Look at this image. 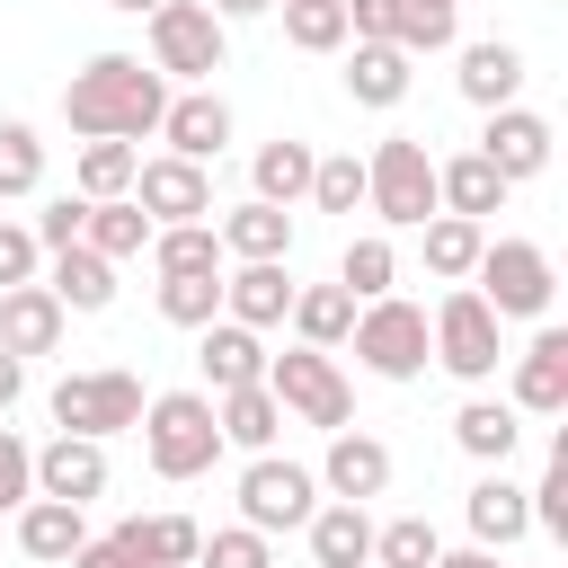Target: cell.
Segmentation results:
<instances>
[{
    "label": "cell",
    "mask_w": 568,
    "mask_h": 568,
    "mask_svg": "<svg viewBox=\"0 0 568 568\" xmlns=\"http://www.w3.org/2000/svg\"><path fill=\"white\" fill-rule=\"evenodd\" d=\"M453 444H462L479 470H506V453L524 444V417H515L506 399H462V408H453Z\"/></svg>",
    "instance_id": "cell-28"
},
{
    "label": "cell",
    "mask_w": 568,
    "mask_h": 568,
    "mask_svg": "<svg viewBox=\"0 0 568 568\" xmlns=\"http://www.w3.org/2000/svg\"><path fill=\"white\" fill-rule=\"evenodd\" d=\"M27 497H36V444L0 426V515H18Z\"/></svg>",
    "instance_id": "cell-46"
},
{
    "label": "cell",
    "mask_w": 568,
    "mask_h": 568,
    "mask_svg": "<svg viewBox=\"0 0 568 568\" xmlns=\"http://www.w3.org/2000/svg\"><path fill=\"white\" fill-rule=\"evenodd\" d=\"M151 275H222V240H213V222H169V231H151Z\"/></svg>",
    "instance_id": "cell-35"
},
{
    "label": "cell",
    "mask_w": 568,
    "mask_h": 568,
    "mask_svg": "<svg viewBox=\"0 0 568 568\" xmlns=\"http://www.w3.org/2000/svg\"><path fill=\"white\" fill-rule=\"evenodd\" d=\"M462 36V0H390V44L417 62V53H444Z\"/></svg>",
    "instance_id": "cell-36"
},
{
    "label": "cell",
    "mask_w": 568,
    "mask_h": 568,
    "mask_svg": "<svg viewBox=\"0 0 568 568\" xmlns=\"http://www.w3.org/2000/svg\"><path fill=\"white\" fill-rule=\"evenodd\" d=\"M80 222H89V204H80V195H53V204H44L27 231H36V248L53 257V248H80Z\"/></svg>",
    "instance_id": "cell-47"
},
{
    "label": "cell",
    "mask_w": 568,
    "mask_h": 568,
    "mask_svg": "<svg viewBox=\"0 0 568 568\" xmlns=\"http://www.w3.org/2000/svg\"><path fill=\"white\" fill-rule=\"evenodd\" d=\"M337 284H346L355 302H382V293L399 284V248H390L382 231H355V240H346V257H337Z\"/></svg>",
    "instance_id": "cell-38"
},
{
    "label": "cell",
    "mask_w": 568,
    "mask_h": 568,
    "mask_svg": "<svg viewBox=\"0 0 568 568\" xmlns=\"http://www.w3.org/2000/svg\"><path fill=\"white\" fill-rule=\"evenodd\" d=\"M195 541H204L195 515H124V524L106 532V550H115L124 568H195Z\"/></svg>",
    "instance_id": "cell-17"
},
{
    "label": "cell",
    "mask_w": 568,
    "mask_h": 568,
    "mask_svg": "<svg viewBox=\"0 0 568 568\" xmlns=\"http://www.w3.org/2000/svg\"><path fill=\"white\" fill-rule=\"evenodd\" d=\"M80 248H98L106 266H124V257H142V248H151V213H142L133 195H115V204H89V222H80Z\"/></svg>",
    "instance_id": "cell-32"
},
{
    "label": "cell",
    "mask_w": 568,
    "mask_h": 568,
    "mask_svg": "<svg viewBox=\"0 0 568 568\" xmlns=\"http://www.w3.org/2000/svg\"><path fill=\"white\" fill-rule=\"evenodd\" d=\"M62 568H124V559H115V550H106V541H80V550H71V559H62Z\"/></svg>",
    "instance_id": "cell-51"
},
{
    "label": "cell",
    "mask_w": 568,
    "mask_h": 568,
    "mask_svg": "<svg viewBox=\"0 0 568 568\" xmlns=\"http://www.w3.org/2000/svg\"><path fill=\"white\" fill-rule=\"evenodd\" d=\"M195 364H204V399L248 390V382H266V337L240 320H213V328H195Z\"/></svg>",
    "instance_id": "cell-18"
},
{
    "label": "cell",
    "mask_w": 568,
    "mask_h": 568,
    "mask_svg": "<svg viewBox=\"0 0 568 568\" xmlns=\"http://www.w3.org/2000/svg\"><path fill=\"white\" fill-rule=\"evenodd\" d=\"M417 240H426V275H444V284H470V266H479V248H488V222L435 213V222H417Z\"/></svg>",
    "instance_id": "cell-33"
},
{
    "label": "cell",
    "mask_w": 568,
    "mask_h": 568,
    "mask_svg": "<svg viewBox=\"0 0 568 568\" xmlns=\"http://www.w3.org/2000/svg\"><path fill=\"white\" fill-rule=\"evenodd\" d=\"M62 328H71V311H62L44 284H9V293H0V346H9L18 364H27V355H53Z\"/></svg>",
    "instance_id": "cell-22"
},
{
    "label": "cell",
    "mask_w": 568,
    "mask_h": 568,
    "mask_svg": "<svg viewBox=\"0 0 568 568\" xmlns=\"http://www.w3.org/2000/svg\"><path fill=\"white\" fill-rule=\"evenodd\" d=\"M364 204H373L390 231L435 222V160H426L417 133H382V142H373V160H364Z\"/></svg>",
    "instance_id": "cell-7"
},
{
    "label": "cell",
    "mask_w": 568,
    "mask_h": 568,
    "mask_svg": "<svg viewBox=\"0 0 568 568\" xmlns=\"http://www.w3.org/2000/svg\"><path fill=\"white\" fill-rule=\"evenodd\" d=\"M311 169H320V151H311V142H293V133L257 142V160H248V178H257V204L293 213V204L311 195Z\"/></svg>",
    "instance_id": "cell-26"
},
{
    "label": "cell",
    "mask_w": 568,
    "mask_h": 568,
    "mask_svg": "<svg viewBox=\"0 0 568 568\" xmlns=\"http://www.w3.org/2000/svg\"><path fill=\"white\" fill-rule=\"evenodd\" d=\"M444 532L426 515H399V524H373V568H435Z\"/></svg>",
    "instance_id": "cell-42"
},
{
    "label": "cell",
    "mask_w": 568,
    "mask_h": 568,
    "mask_svg": "<svg viewBox=\"0 0 568 568\" xmlns=\"http://www.w3.org/2000/svg\"><path fill=\"white\" fill-rule=\"evenodd\" d=\"M506 186H524V178H541L550 169V115H532V106H497L488 124H479V142H470Z\"/></svg>",
    "instance_id": "cell-12"
},
{
    "label": "cell",
    "mask_w": 568,
    "mask_h": 568,
    "mask_svg": "<svg viewBox=\"0 0 568 568\" xmlns=\"http://www.w3.org/2000/svg\"><path fill=\"white\" fill-rule=\"evenodd\" d=\"M44 186V142H36V124L27 115H0V204H18V195H36Z\"/></svg>",
    "instance_id": "cell-39"
},
{
    "label": "cell",
    "mask_w": 568,
    "mask_h": 568,
    "mask_svg": "<svg viewBox=\"0 0 568 568\" xmlns=\"http://www.w3.org/2000/svg\"><path fill=\"white\" fill-rule=\"evenodd\" d=\"M18 390H27V364H18V355H9V346H0V417H9V408H18Z\"/></svg>",
    "instance_id": "cell-49"
},
{
    "label": "cell",
    "mask_w": 568,
    "mask_h": 568,
    "mask_svg": "<svg viewBox=\"0 0 568 568\" xmlns=\"http://www.w3.org/2000/svg\"><path fill=\"white\" fill-rule=\"evenodd\" d=\"M346 346H355V364H364L373 382H417V373L435 364V346H426V302H399V293L355 302Z\"/></svg>",
    "instance_id": "cell-3"
},
{
    "label": "cell",
    "mask_w": 568,
    "mask_h": 568,
    "mask_svg": "<svg viewBox=\"0 0 568 568\" xmlns=\"http://www.w3.org/2000/svg\"><path fill=\"white\" fill-rule=\"evenodd\" d=\"M302 532H311V559H320V568H364V559H373V515L346 506V497H320V515H311Z\"/></svg>",
    "instance_id": "cell-29"
},
{
    "label": "cell",
    "mask_w": 568,
    "mask_h": 568,
    "mask_svg": "<svg viewBox=\"0 0 568 568\" xmlns=\"http://www.w3.org/2000/svg\"><path fill=\"white\" fill-rule=\"evenodd\" d=\"M142 462L160 479H204L222 462V426L204 390H151L142 399Z\"/></svg>",
    "instance_id": "cell-2"
},
{
    "label": "cell",
    "mask_w": 568,
    "mask_h": 568,
    "mask_svg": "<svg viewBox=\"0 0 568 568\" xmlns=\"http://www.w3.org/2000/svg\"><path fill=\"white\" fill-rule=\"evenodd\" d=\"M320 515V479L302 470V462H275V453H257L248 470H240V524L248 532H302Z\"/></svg>",
    "instance_id": "cell-10"
},
{
    "label": "cell",
    "mask_w": 568,
    "mask_h": 568,
    "mask_svg": "<svg viewBox=\"0 0 568 568\" xmlns=\"http://www.w3.org/2000/svg\"><path fill=\"white\" fill-rule=\"evenodd\" d=\"M346 98L355 106H399L408 98V53L399 44H355L346 53Z\"/></svg>",
    "instance_id": "cell-34"
},
{
    "label": "cell",
    "mask_w": 568,
    "mask_h": 568,
    "mask_svg": "<svg viewBox=\"0 0 568 568\" xmlns=\"http://www.w3.org/2000/svg\"><path fill=\"white\" fill-rule=\"evenodd\" d=\"M142 373H124V364H98V373H62L53 382V435H89V444H106V435H124V426H142Z\"/></svg>",
    "instance_id": "cell-4"
},
{
    "label": "cell",
    "mask_w": 568,
    "mask_h": 568,
    "mask_svg": "<svg viewBox=\"0 0 568 568\" xmlns=\"http://www.w3.org/2000/svg\"><path fill=\"white\" fill-rule=\"evenodd\" d=\"M133 169H142L133 142H80L71 186H80V204H115V195H133Z\"/></svg>",
    "instance_id": "cell-37"
},
{
    "label": "cell",
    "mask_w": 568,
    "mask_h": 568,
    "mask_svg": "<svg viewBox=\"0 0 568 568\" xmlns=\"http://www.w3.org/2000/svg\"><path fill=\"white\" fill-rule=\"evenodd\" d=\"M506 178L479 160V151H453V160H435V213H462V222H488V213H506Z\"/></svg>",
    "instance_id": "cell-23"
},
{
    "label": "cell",
    "mask_w": 568,
    "mask_h": 568,
    "mask_svg": "<svg viewBox=\"0 0 568 568\" xmlns=\"http://www.w3.org/2000/svg\"><path fill=\"white\" fill-rule=\"evenodd\" d=\"M204 9H213V18H222V27H231V18H266V9H275V0H204Z\"/></svg>",
    "instance_id": "cell-52"
},
{
    "label": "cell",
    "mask_w": 568,
    "mask_h": 568,
    "mask_svg": "<svg viewBox=\"0 0 568 568\" xmlns=\"http://www.w3.org/2000/svg\"><path fill=\"white\" fill-rule=\"evenodd\" d=\"M470 293L497 311V320H541L559 275H550V248L541 240H488L479 266H470Z\"/></svg>",
    "instance_id": "cell-9"
},
{
    "label": "cell",
    "mask_w": 568,
    "mask_h": 568,
    "mask_svg": "<svg viewBox=\"0 0 568 568\" xmlns=\"http://www.w3.org/2000/svg\"><path fill=\"white\" fill-rule=\"evenodd\" d=\"M435 568H497V550H479V541H462V550H435Z\"/></svg>",
    "instance_id": "cell-50"
},
{
    "label": "cell",
    "mask_w": 568,
    "mask_h": 568,
    "mask_svg": "<svg viewBox=\"0 0 568 568\" xmlns=\"http://www.w3.org/2000/svg\"><path fill=\"white\" fill-rule=\"evenodd\" d=\"M195 568H275V541L248 532V524H222V532L195 541Z\"/></svg>",
    "instance_id": "cell-45"
},
{
    "label": "cell",
    "mask_w": 568,
    "mask_h": 568,
    "mask_svg": "<svg viewBox=\"0 0 568 568\" xmlns=\"http://www.w3.org/2000/svg\"><path fill=\"white\" fill-rule=\"evenodd\" d=\"M524 506H532V532L568 541V444H550V462H541V479L524 488Z\"/></svg>",
    "instance_id": "cell-44"
},
{
    "label": "cell",
    "mask_w": 568,
    "mask_h": 568,
    "mask_svg": "<svg viewBox=\"0 0 568 568\" xmlns=\"http://www.w3.org/2000/svg\"><path fill=\"white\" fill-rule=\"evenodd\" d=\"M506 408H515V417H559V408H568V328H532V346L515 355Z\"/></svg>",
    "instance_id": "cell-15"
},
{
    "label": "cell",
    "mask_w": 568,
    "mask_h": 568,
    "mask_svg": "<svg viewBox=\"0 0 568 568\" xmlns=\"http://www.w3.org/2000/svg\"><path fill=\"white\" fill-rule=\"evenodd\" d=\"M284 320H293L302 346L328 355V346H346V328H355V293H346V284H293V311H284Z\"/></svg>",
    "instance_id": "cell-31"
},
{
    "label": "cell",
    "mask_w": 568,
    "mask_h": 568,
    "mask_svg": "<svg viewBox=\"0 0 568 568\" xmlns=\"http://www.w3.org/2000/svg\"><path fill=\"white\" fill-rule=\"evenodd\" d=\"M160 320L169 328H213L222 320V275H160Z\"/></svg>",
    "instance_id": "cell-41"
},
{
    "label": "cell",
    "mask_w": 568,
    "mask_h": 568,
    "mask_svg": "<svg viewBox=\"0 0 568 568\" xmlns=\"http://www.w3.org/2000/svg\"><path fill=\"white\" fill-rule=\"evenodd\" d=\"M462 98L479 106V115H497V106H515V89H524V53L506 44V36H479V44H462Z\"/></svg>",
    "instance_id": "cell-24"
},
{
    "label": "cell",
    "mask_w": 568,
    "mask_h": 568,
    "mask_svg": "<svg viewBox=\"0 0 568 568\" xmlns=\"http://www.w3.org/2000/svg\"><path fill=\"white\" fill-rule=\"evenodd\" d=\"M80 541H89V506H62V497H27L18 506V550L36 568H62Z\"/></svg>",
    "instance_id": "cell-25"
},
{
    "label": "cell",
    "mask_w": 568,
    "mask_h": 568,
    "mask_svg": "<svg viewBox=\"0 0 568 568\" xmlns=\"http://www.w3.org/2000/svg\"><path fill=\"white\" fill-rule=\"evenodd\" d=\"M106 9H124V18H151V9H160V0H106Z\"/></svg>",
    "instance_id": "cell-53"
},
{
    "label": "cell",
    "mask_w": 568,
    "mask_h": 568,
    "mask_svg": "<svg viewBox=\"0 0 568 568\" xmlns=\"http://www.w3.org/2000/svg\"><path fill=\"white\" fill-rule=\"evenodd\" d=\"M284 44L293 53H346V9L337 0H284Z\"/></svg>",
    "instance_id": "cell-40"
},
{
    "label": "cell",
    "mask_w": 568,
    "mask_h": 568,
    "mask_svg": "<svg viewBox=\"0 0 568 568\" xmlns=\"http://www.w3.org/2000/svg\"><path fill=\"white\" fill-rule=\"evenodd\" d=\"M36 497L98 506V497H106V444H89V435H53V444H36Z\"/></svg>",
    "instance_id": "cell-16"
},
{
    "label": "cell",
    "mask_w": 568,
    "mask_h": 568,
    "mask_svg": "<svg viewBox=\"0 0 568 568\" xmlns=\"http://www.w3.org/2000/svg\"><path fill=\"white\" fill-rule=\"evenodd\" d=\"M213 426H222V444H240V453L257 462V453H275L284 408H275V390H266V382H248V390H222V399H213Z\"/></svg>",
    "instance_id": "cell-27"
},
{
    "label": "cell",
    "mask_w": 568,
    "mask_h": 568,
    "mask_svg": "<svg viewBox=\"0 0 568 568\" xmlns=\"http://www.w3.org/2000/svg\"><path fill=\"white\" fill-rule=\"evenodd\" d=\"M462 524H470L479 550H515V541L532 532V506H524V488H515L506 470H479L470 497H462Z\"/></svg>",
    "instance_id": "cell-19"
},
{
    "label": "cell",
    "mask_w": 568,
    "mask_h": 568,
    "mask_svg": "<svg viewBox=\"0 0 568 568\" xmlns=\"http://www.w3.org/2000/svg\"><path fill=\"white\" fill-rule=\"evenodd\" d=\"M222 62H231V27H222L204 0H160V9H151V71H160V80L204 89Z\"/></svg>",
    "instance_id": "cell-6"
},
{
    "label": "cell",
    "mask_w": 568,
    "mask_h": 568,
    "mask_svg": "<svg viewBox=\"0 0 568 568\" xmlns=\"http://www.w3.org/2000/svg\"><path fill=\"white\" fill-rule=\"evenodd\" d=\"M213 240H222V257H240V266H284L293 257V213H275V204H231L222 222H213Z\"/></svg>",
    "instance_id": "cell-20"
},
{
    "label": "cell",
    "mask_w": 568,
    "mask_h": 568,
    "mask_svg": "<svg viewBox=\"0 0 568 568\" xmlns=\"http://www.w3.org/2000/svg\"><path fill=\"white\" fill-rule=\"evenodd\" d=\"M284 311H293V266H222V320H240V328H284Z\"/></svg>",
    "instance_id": "cell-21"
},
{
    "label": "cell",
    "mask_w": 568,
    "mask_h": 568,
    "mask_svg": "<svg viewBox=\"0 0 568 568\" xmlns=\"http://www.w3.org/2000/svg\"><path fill=\"white\" fill-rule=\"evenodd\" d=\"M160 115H169V80L142 53H89L62 89V124L80 142H133L142 151V133H160Z\"/></svg>",
    "instance_id": "cell-1"
},
{
    "label": "cell",
    "mask_w": 568,
    "mask_h": 568,
    "mask_svg": "<svg viewBox=\"0 0 568 568\" xmlns=\"http://www.w3.org/2000/svg\"><path fill=\"white\" fill-rule=\"evenodd\" d=\"M160 142H169V160L213 169V160H222V142H231V106H222V89H169Z\"/></svg>",
    "instance_id": "cell-13"
},
{
    "label": "cell",
    "mask_w": 568,
    "mask_h": 568,
    "mask_svg": "<svg viewBox=\"0 0 568 568\" xmlns=\"http://www.w3.org/2000/svg\"><path fill=\"white\" fill-rule=\"evenodd\" d=\"M133 204L151 213V231H169V222H213V169L160 151V160L133 169Z\"/></svg>",
    "instance_id": "cell-11"
},
{
    "label": "cell",
    "mask_w": 568,
    "mask_h": 568,
    "mask_svg": "<svg viewBox=\"0 0 568 568\" xmlns=\"http://www.w3.org/2000/svg\"><path fill=\"white\" fill-rule=\"evenodd\" d=\"M311 479H320V497H346V506H364V497H382V488H390V444H382V435H355V426H337Z\"/></svg>",
    "instance_id": "cell-14"
},
{
    "label": "cell",
    "mask_w": 568,
    "mask_h": 568,
    "mask_svg": "<svg viewBox=\"0 0 568 568\" xmlns=\"http://www.w3.org/2000/svg\"><path fill=\"white\" fill-rule=\"evenodd\" d=\"M36 266H44L36 231H27V222H0V293H9V284H36Z\"/></svg>",
    "instance_id": "cell-48"
},
{
    "label": "cell",
    "mask_w": 568,
    "mask_h": 568,
    "mask_svg": "<svg viewBox=\"0 0 568 568\" xmlns=\"http://www.w3.org/2000/svg\"><path fill=\"white\" fill-rule=\"evenodd\" d=\"M266 390H275L284 417H302V426H320V435L355 426V390H346L337 355H320V346H284V355H266Z\"/></svg>",
    "instance_id": "cell-8"
},
{
    "label": "cell",
    "mask_w": 568,
    "mask_h": 568,
    "mask_svg": "<svg viewBox=\"0 0 568 568\" xmlns=\"http://www.w3.org/2000/svg\"><path fill=\"white\" fill-rule=\"evenodd\" d=\"M364 568H373V559H364Z\"/></svg>",
    "instance_id": "cell-54"
},
{
    "label": "cell",
    "mask_w": 568,
    "mask_h": 568,
    "mask_svg": "<svg viewBox=\"0 0 568 568\" xmlns=\"http://www.w3.org/2000/svg\"><path fill=\"white\" fill-rule=\"evenodd\" d=\"M426 346H435V364H444L453 382H497V364H506V320H497L470 284H453V293L435 302V320H426Z\"/></svg>",
    "instance_id": "cell-5"
},
{
    "label": "cell",
    "mask_w": 568,
    "mask_h": 568,
    "mask_svg": "<svg viewBox=\"0 0 568 568\" xmlns=\"http://www.w3.org/2000/svg\"><path fill=\"white\" fill-rule=\"evenodd\" d=\"M44 293H53L62 311H80V320H89V311H106V302H115V266H106L98 248H53Z\"/></svg>",
    "instance_id": "cell-30"
},
{
    "label": "cell",
    "mask_w": 568,
    "mask_h": 568,
    "mask_svg": "<svg viewBox=\"0 0 568 568\" xmlns=\"http://www.w3.org/2000/svg\"><path fill=\"white\" fill-rule=\"evenodd\" d=\"M302 204H320V213H355V204H364V160H355V151H320Z\"/></svg>",
    "instance_id": "cell-43"
}]
</instances>
